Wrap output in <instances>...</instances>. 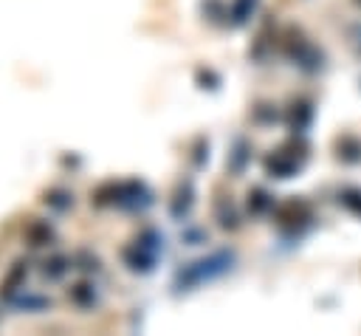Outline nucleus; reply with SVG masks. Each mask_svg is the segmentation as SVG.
<instances>
[{
  "mask_svg": "<svg viewBox=\"0 0 361 336\" xmlns=\"http://www.w3.org/2000/svg\"><path fill=\"white\" fill-rule=\"evenodd\" d=\"M25 234H28L31 246H45V243L51 240V229H48V223H42V220H34Z\"/></svg>",
  "mask_w": 361,
  "mask_h": 336,
  "instance_id": "f257e3e1",
  "label": "nucleus"
},
{
  "mask_svg": "<svg viewBox=\"0 0 361 336\" xmlns=\"http://www.w3.org/2000/svg\"><path fill=\"white\" fill-rule=\"evenodd\" d=\"M23 274H25V265H23V263H17V265L11 268V274H8V280L0 285V294H3V296H8L11 291H17V285H20Z\"/></svg>",
  "mask_w": 361,
  "mask_h": 336,
  "instance_id": "f03ea898",
  "label": "nucleus"
},
{
  "mask_svg": "<svg viewBox=\"0 0 361 336\" xmlns=\"http://www.w3.org/2000/svg\"><path fill=\"white\" fill-rule=\"evenodd\" d=\"M65 263H68L65 257H54L51 263H45V277H54V280L62 277L65 274Z\"/></svg>",
  "mask_w": 361,
  "mask_h": 336,
  "instance_id": "7ed1b4c3",
  "label": "nucleus"
},
{
  "mask_svg": "<svg viewBox=\"0 0 361 336\" xmlns=\"http://www.w3.org/2000/svg\"><path fill=\"white\" fill-rule=\"evenodd\" d=\"M45 203H54L56 209H65V206H71V198H68L65 192H59V189H51V192L45 195Z\"/></svg>",
  "mask_w": 361,
  "mask_h": 336,
  "instance_id": "20e7f679",
  "label": "nucleus"
},
{
  "mask_svg": "<svg viewBox=\"0 0 361 336\" xmlns=\"http://www.w3.org/2000/svg\"><path fill=\"white\" fill-rule=\"evenodd\" d=\"M71 296H73L79 305H85V302H87V296H90V285H87V282L73 285V288H71Z\"/></svg>",
  "mask_w": 361,
  "mask_h": 336,
  "instance_id": "39448f33",
  "label": "nucleus"
}]
</instances>
